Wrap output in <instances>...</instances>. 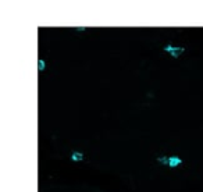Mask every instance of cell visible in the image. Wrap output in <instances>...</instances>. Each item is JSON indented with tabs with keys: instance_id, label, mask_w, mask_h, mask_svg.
Here are the masks:
<instances>
[{
	"instance_id": "obj_1",
	"label": "cell",
	"mask_w": 203,
	"mask_h": 192,
	"mask_svg": "<svg viewBox=\"0 0 203 192\" xmlns=\"http://www.w3.org/2000/svg\"><path fill=\"white\" fill-rule=\"evenodd\" d=\"M164 50H166L167 53H170L171 57L177 58V57H180V56L182 54L185 49H184L182 46H171V45H167V46H164Z\"/></svg>"
},
{
	"instance_id": "obj_2",
	"label": "cell",
	"mask_w": 203,
	"mask_h": 192,
	"mask_svg": "<svg viewBox=\"0 0 203 192\" xmlns=\"http://www.w3.org/2000/svg\"><path fill=\"white\" fill-rule=\"evenodd\" d=\"M182 163V160H181L178 156H171V157H168V166L170 167H177L178 164Z\"/></svg>"
},
{
	"instance_id": "obj_3",
	"label": "cell",
	"mask_w": 203,
	"mask_h": 192,
	"mask_svg": "<svg viewBox=\"0 0 203 192\" xmlns=\"http://www.w3.org/2000/svg\"><path fill=\"white\" fill-rule=\"evenodd\" d=\"M82 159H83V155L81 152H72V155H71L72 161H81Z\"/></svg>"
},
{
	"instance_id": "obj_4",
	"label": "cell",
	"mask_w": 203,
	"mask_h": 192,
	"mask_svg": "<svg viewBox=\"0 0 203 192\" xmlns=\"http://www.w3.org/2000/svg\"><path fill=\"white\" fill-rule=\"evenodd\" d=\"M46 68V63H44L43 58H39L38 60V70L39 71H43V70Z\"/></svg>"
},
{
	"instance_id": "obj_5",
	"label": "cell",
	"mask_w": 203,
	"mask_h": 192,
	"mask_svg": "<svg viewBox=\"0 0 203 192\" xmlns=\"http://www.w3.org/2000/svg\"><path fill=\"white\" fill-rule=\"evenodd\" d=\"M157 161L160 164H168V159L164 157V156H160V157H157Z\"/></svg>"
},
{
	"instance_id": "obj_6",
	"label": "cell",
	"mask_w": 203,
	"mask_h": 192,
	"mask_svg": "<svg viewBox=\"0 0 203 192\" xmlns=\"http://www.w3.org/2000/svg\"><path fill=\"white\" fill-rule=\"evenodd\" d=\"M75 31H85V27H77Z\"/></svg>"
}]
</instances>
